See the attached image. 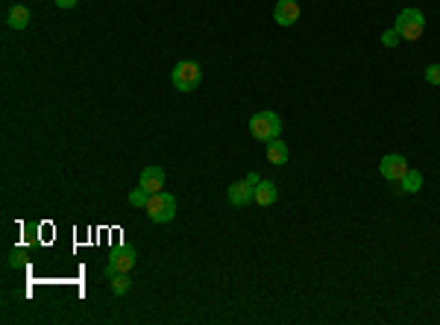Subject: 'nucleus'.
<instances>
[{"label":"nucleus","instance_id":"obj_16","mask_svg":"<svg viewBox=\"0 0 440 325\" xmlns=\"http://www.w3.org/2000/svg\"><path fill=\"white\" fill-rule=\"evenodd\" d=\"M423 77H425V82H429V85H440V65H437V62L423 71Z\"/></svg>","mask_w":440,"mask_h":325},{"label":"nucleus","instance_id":"obj_19","mask_svg":"<svg viewBox=\"0 0 440 325\" xmlns=\"http://www.w3.org/2000/svg\"><path fill=\"white\" fill-rule=\"evenodd\" d=\"M247 182H250V185L255 187V185H259V182H262V176H259V173H255V170H253V173H247Z\"/></svg>","mask_w":440,"mask_h":325},{"label":"nucleus","instance_id":"obj_4","mask_svg":"<svg viewBox=\"0 0 440 325\" xmlns=\"http://www.w3.org/2000/svg\"><path fill=\"white\" fill-rule=\"evenodd\" d=\"M147 217H150L153 223H170L176 217V199L165 194V191H158L150 196V203H147Z\"/></svg>","mask_w":440,"mask_h":325},{"label":"nucleus","instance_id":"obj_11","mask_svg":"<svg viewBox=\"0 0 440 325\" xmlns=\"http://www.w3.org/2000/svg\"><path fill=\"white\" fill-rule=\"evenodd\" d=\"M288 156H291V149L285 141H279V138L267 141V161L271 165H288Z\"/></svg>","mask_w":440,"mask_h":325},{"label":"nucleus","instance_id":"obj_17","mask_svg":"<svg viewBox=\"0 0 440 325\" xmlns=\"http://www.w3.org/2000/svg\"><path fill=\"white\" fill-rule=\"evenodd\" d=\"M399 41H402V35H399L396 30H385V32H382V44H385V47H396Z\"/></svg>","mask_w":440,"mask_h":325},{"label":"nucleus","instance_id":"obj_6","mask_svg":"<svg viewBox=\"0 0 440 325\" xmlns=\"http://www.w3.org/2000/svg\"><path fill=\"white\" fill-rule=\"evenodd\" d=\"M411 167H408V158L405 156H399V153H387L382 161H378V173L390 182V185H399L402 176H405Z\"/></svg>","mask_w":440,"mask_h":325},{"label":"nucleus","instance_id":"obj_5","mask_svg":"<svg viewBox=\"0 0 440 325\" xmlns=\"http://www.w3.org/2000/svg\"><path fill=\"white\" fill-rule=\"evenodd\" d=\"M136 261H138V252L136 249H127V246H115L112 249V255H109L106 261V279H112L118 276V272H129L132 267H136Z\"/></svg>","mask_w":440,"mask_h":325},{"label":"nucleus","instance_id":"obj_9","mask_svg":"<svg viewBox=\"0 0 440 325\" xmlns=\"http://www.w3.org/2000/svg\"><path fill=\"white\" fill-rule=\"evenodd\" d=\"M138 185L144 187V191L158 194V191L165 187V170H162V167H156V165L144 167V170H141V176H138Z\"/></svg>","mask_w":440,"mask_h":325},{"label":"nucleus","instance_id":"obj_8","mask_svg":"<svg viewBox=\"0 0 440 325\" xmlns=\"http://www.w3.org/2000/svg\"><path fill=\"white\" fill-rule=\"evenodd\" d=\"M273 18L279 27H293V24L300 21V3L297 0H279L273 9Z\"/></svg>","mask_w":440,"mask_h":325},{"label":"nucleus","instance_id":"obj_18","mask_svg":"<svg viewBox=\"0 0 440 325\" xmlns=\"http://www.w3.org/2000/svg\"><path fill=\"white\" fill-rule=\"evenodd\" d=\"M56 6L59 9H73V6H77V0H56Z\"/></svg>","mask_w":440,"mask_h":325},{"label":"nucleus","instance_id":"obj_2","mask_svg":"<svg viewBox=\"0 0 440 325\" xmlns=\"http://www.w3.org/2000/svg\"><path fill=\"white\" fill-rule=\"evenodd\" d=\"M394 30H396L405 41H417L420 35L425 32V18H423V12H420V9H414V6L402 9L399 15H396V21H394Z\"/></svg>","mask_w":440,"mask_h":325},{"label":"nucleus","instance_id":"obj_14","mask_svg":"<svg viewBox=\"0 0 440 325\" xmlns=\"http://www.w3.org/2000/svg\"><path fill=\"white\" fill-rule=\"evenodd\" d=\"M109 287H112V293H115V296H124L129 287H132V281H129L127 272H118V276L109 279Z\"/></svg>","mask_w":440,"mask_h":325},{"label":"nucleus","instance_id":"obj_1","mask_svg":"<svg viewBox=\"0 0 440 325\" xmlns=\"http://www.w3.org/2000/svg\"><path fill=\"white\" fill-rule=\"evenodd\" d=\"M250 132H253V138H259V141H273L282 135V118L276 115V111H255V115L250 118Z\"/></svg>","mask_w":440,"mask_h":325},{"label":"nucleus","instance_id":"obj_3","mask_svg":"<svg viewBox=\"0 0 440 325\" xmlns=\"http://www.w3.org/2000/svg\"><path fill=\"white\" fill-rule=\"evenodd\" d=\"M200 80H203V71L197 62H179V65H174V71H170V82H174V89L182 94L197 89Z\"/></svg>","mask_w":440,"mask_h":325},{"label":"nucleus","instance_id":"obj_13","mask_svg":"<svg viewBox=\"0 0 440 325\" xmlns=\"http://www.w3.org/2000/svg\"><path fill=\"white\" fill-rule=\"evenodd\" d=\"M423 187V176L417 170H408L405 176H402V182H399V191H405V194H417Z\"/></svg>","mask_w":440,"mask_h":325},{"label":"nucleus","instance_id":"obj_7","mask_svg":"<svg viewBox=\"0 0 440 325\" xmlns=\"http://www.w3.org/2000/svg\"><path fill=\"white\" fill-rule=\"evenodd\" d=\"M226 199H229V205H232V208H247L250 203H255V187H253L247 179L232 182V185H229V191H226Z\"/></svg>","mask_w":440,"mask_h":325},{"label":"nucleus","instance_id":"obj_15","mask_svg":"<svg viewBox=\"0 0 440 325\" xmlns=\"http://www.w3.org/2000/svg\"><path fill=\"white\" fill-rule=\"evenodd\" d=\"M150 191H144V187L138 185L136 191H129V205H136V208H147V203H150Z\"/></svg>","mask_w":440,"mask_h":325},{"label":"nucleus","instance_id":"obj_10","mask_svg":"<svg viewBox=\"0 0 440 325\" xmlns=\"http://www.w3.org/2000/svg\"><path fill=\"white\" fill-rule=\"evenodd\" d=\"M276 196H279V191H276V185H273V182L262 179L259 185H255V205L267 208V205H273V203H276Z\"/></svg>","mask_w":440,"mask_h":325},{"label":"nucleus","instance_id":"obj_12","mask_svg":"<svg viewBox=\"0 0 440 325\" xmlns=\"http://www.w3.org/2000/svg\"><path fill=\"white\" fill-rule=\"evenodd\" d=\"M6 24L12 30H27L30 27V9L27 6H12L6 12Z\"/></svg>","mask_w":440,"mask_h":325},{"label":"nucleus","instance_id":"obj_20","mask_svg":"<svg viewBox=\"0 0 440 325\" xmlns=\"http://www.w3.org/2000/svg\"><path fill=\"white\" fill-rule=\"evenodd\" d=\"M21 258H24V255L15 249V252H12V261H9V264H12V267H18V264H21Z\"/></svg>","mask_w":440,"mask_h":325},{"label":"nucleus","instance_id":"obj_21","mask_svg":"<svg viewBox=\"0 0 440 325\" xmlns=\"http://www.w3.org/2000/svg\"><path fill=\"white\" fill-rule=\"evenodd\" d=\"M297 3H300V0H297Z\"/></svg>","mask_w":440,"mask_h":325}]
</instances>
